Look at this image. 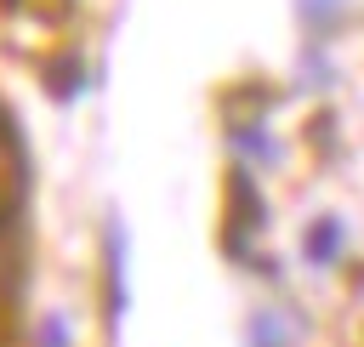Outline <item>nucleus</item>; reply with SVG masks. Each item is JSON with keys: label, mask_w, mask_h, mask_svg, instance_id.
Here are the masks:
<instances>
[{"label": "nucleus", "mask_w": 364, "mask_h": 347, "mask_svg": "<svg viewBox=\"0 0 364 347\" xmlns=\"http://www.w3.org/2000/svg\"><path fill=\"white\" fill-rule=\"evenodd\" d=\"M262 222V205H256V188H250V176H233V188H228V245L239 250L245 245V233Z\"/></svg>", "instance_id": "f257e3e1"}, {"label": "nucleus", "mask_w": 364, "mask_h": 347, "mask_svg": "<svg viewBox=\"0 0 364 347\" xmlns=\"http://www.w3.org/2000/svg\"><path fill=\"white\" fill-rule=\"evenodd\" d=\"M336 245H341V222H318V228L307 233V256H313V262H330Z\"/></svg>", "instance_id": "f03ea898"}, {"label": "nucleus", "mask_w": 364, "mask_h": 347, "mask_svg": "<svg viewBox=\"0 0 364 347\" xmlns=\"http://www.w3.org/2000/svg\"><path fill=\"white\" fill-rule=\"evenodd\" d=\"M51 85L57 97H74V63H51Z\"/></svg>", "instance_id": "7ed1b4c3"}]
</instances>
